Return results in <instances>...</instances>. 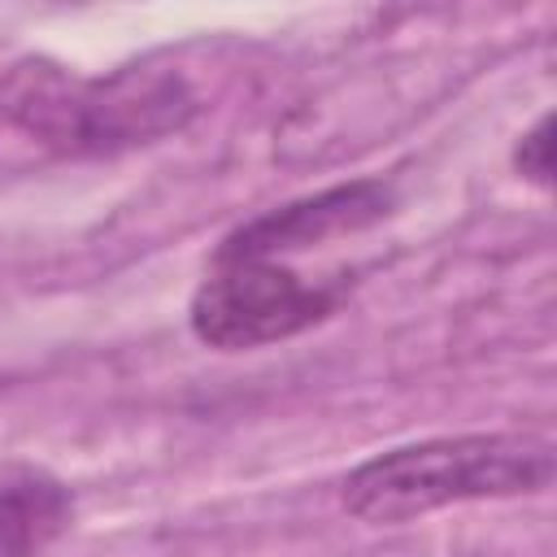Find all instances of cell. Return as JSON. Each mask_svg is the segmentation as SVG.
<instances>
[{
    "instance_id": "cell-1",
    "label": "cell",
    "mask_w": 557,
    "mask_h": 557,
    "mask_svg": "<svg viewBox=\"0 0 557 557\" xmlns=\"http://www.w3.org/2000/svg\"><path fill=\"white\" fill-rule=\"evenodd\" d=\"M0 109L13 126L57 152L100 157L183 131L200 100L174 70L126 65L100 78H83L48 57H26L4 70Z\"/></svg>"
},
{
    "instance_id": "cell-2",
    "label": "cell",
    "mask_w": 557,
    "mask_h": 557,
    "mask_svg": "<svg viewBox=\"0 0 557 557\" xmlns=\"http://www.w3.org/2000/svg\"><path fill=\"white\" fill-rule=\"evenodd\" d=\"M553 479V448L535 435H440L361 461L339 500L352 518L396 527L444 505L531 496Z\"/></svg>"
},
{
    "instance_id": "cell-3",
    "label": "cell",
    "mask_w": 557,
    "mask_h": 557,
    "mask_svg": "<svg viewBox=\"0 0 557 557\" xmlns=\"http://www.w3.org/2000/svg\"><path fill=\"white\" fill-rule=\"evenodd\" d=\"M348 296V274L309 278L283 261H213L191 296V335L218 352H244L292 339L326 322Z\"/></svg>"
},
{
    "instance_id": "cell-4",
    "label": "cell",
    "mask_w": 557,
    "mask_h": 557,
    "mask_svg": "<svg viewBox=\"0 0 557 557\" xmlns=\"http://www.w3.org/2000/svg\"><path fill=\"white\" fill-rule=\"evenodd\" d=\"M392 205H396V191L383 178H352V183L326 187L318 196L278 205V209L244 222L239 231H231L222 239V248H218L213 261H244V257L278 261L283 252L313 248L322 239L366 231V226L383 222L392 213Z\"/></svg>"
},
{
    "instance_id": "cell-5",
    "label": "cell",
    "mask_w": 557,
    "mask_h": 557,
    "mask_svg": "<svg viewBox=\"0 0 557 557\" xmlns=\"http://www.w3.org/2000/svg\"><path fill=\"white\" fill-rule=\"evenodd\" d=\"M74 522V492L35 461H0V557H39Z\"/></svg>"
},
{
    "instance_id": "cell-6",
    "label": "cell",
    "mask_w": 557,
    "mask_h": 557,
    "mask_svg": "<svg viewBox=\"0 0 557 557\" xmlns=\"http://www.w3.org/2000/svg\"><path fill=\"white\" fill-rule=\"evenodd\" d=\"M513 165L522 178H531L535 187L553 183V117H540L513 148Z\"/></svg>"
}]
</instances>
